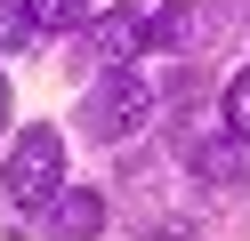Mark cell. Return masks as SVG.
I'll return each instance as SVG.
<instances>
[{
  "instance_id": "9c48e42d",
  "label": "cell",
  "mask_w": 250,
  "mask_h": 241,
  "mask_svg": "<svg viewBox=\"0 0 250 241\" xmlns=\"http://www.w3.org/2000/svg\"><path fill=\"white\" fill-rule=\"evenodd\" d=\"M0 129H8V80H0Z\"/></svg>"
},
{
  "instance_id": "8992f818",
  "label": "cell",
  "mask_w": 250,
  "mask_h": 241,
  "mask_svg": "<svg viewBox=\"0 0 250 241\" xmlns=\"http://www.w3.org/2000/svg\"><path fill=\"white\" fill-rule=\"evenodd\" d=\"M57 225H65V233H97L105 201H97V193H65V201H57Z\"/></svg>"
},
{
  "instance_id": "277c9868",
  "label": "cell",
  "mask_w": 250,
  "mask_h": 241,
  "mask_svg": "<svg viewBox=\"0 0 250 241\" xmlns=\"http://www.w3.org/2000/svg\"><path fill=\"white\" fill-rule=\"evenodd\" d=\"M153 40H162V48H194V40H210V8H202V0H169L162 24H153Z\"/></svg>"
},
{
  "instance_id": "5b68a950",
  "label": "cell",
  "mask_w": 250,
  "mask_h": 241,
  "mask_svg": "<svg viewBox=\"0 0 250 241\" xmlns=\"http://www.w3.org/2000/svg\"><path fill=\"white\" fill-rule=\"evenodd\" d=\"M33 32H41V8H33V0H0V48H8V56L33 48Z\"/></svg>"
},
{
  "instance_id": "7a4b0ae2",
  "label": "cell",
  "mask_w": 250,
  "mask_h": 241,
  "mask_svg": "<svg viewBox=\"0 0 250 241\" xmlns=\"http://www.w3.org/2000/svg\"><path fill=\"white\" fill-rule=\"evenodd\" d=\"M146 112H153L146 80H137L129 64H113V73L97 80V96H89V137H105V145H113V137H129V129L146 121Z\"/></svg>"
},
{
  "instance_id": "3957f363",
  "label": "cell",
  "mask_w": 250,
  "mask_h": 241,
  "mask_svg": "<svg viewBox=\"0 0 250 241\" xmlns=\"http://www.w3.org/2000/svg\"><path fill=\"white\" fill-rule=\"evenodd\" d=\"M146 48H162L153 40V16H137V8H105L97 16V56L105 64H137Z\"/></svg>"
},
{
  "instance_id": "52a82bcc",
  "label": "cell",
  "mask_w": 250,
  "mask_h": 241,
  "mask_svg": "<svg viewBox=\"0 0 250 241\" xmlns=\"http://www.w3.org/2000/svg\"><path fill=\"white\" fill-rule=\"evenodd\" d=\"M226 129H234V137H250V73L226 80Z\"/></svg>"
},
{
  "instance_id": "ba28073f",
  "label": "cell",
  "mask_w": 250,
  "mask_h": 241,
  "mask_svg": "<svg viewBox=\"0 0 250 241\" xmlns=\"http://www.w3.org/2000/svg\"><path fill=\"white\" fill-rule=\"evenodd\" d=\"M33 8H41V24H81L89 0H33Z\"/></svg>"
},
{
  "instance_id": "6da1fadb",
  "label": "cell",
  "mask_w": 250,
  "mask_h": 241,
  "mask_svg": "<svg viewBox=\"0 0 250 241\" xmlns=\"http://www.w3.org/2000/svg\"><path fill=\"white\" fill-rule=\"evenodd\" d=\"M57 185H65V137L57 129H24L8 145V201L17 209H49Z\"/></svg>"
}]
</instances>
